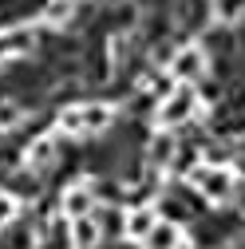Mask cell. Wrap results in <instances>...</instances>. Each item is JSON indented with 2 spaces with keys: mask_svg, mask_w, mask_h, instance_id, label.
I'll return each instance as SVG.
<instances>
[{
  "mask_svg": "<svg viewBox=\"0 0 245 249\" xmlns=\"http://www.w3.org/2000/svg\"><path fill=\"white\" fill-rule=\"evenodd\" d=\"M198 107H202V99H198V91L190 87V83H178L170 95L158 103V127L162 131H174V127H182V123H190L194 115H198Z\"/></svg>",
  "mask_w": 245,
  "mask_h": 249,
  "instance_id": "cell-1",
  "label": "cell"
},
{
  "mask_svg": "<svg viewBox=\"0 0 245 249\" xmlns=\"http://www.w3.org/2000/svg\"><path fill=\"white\" fill-rule=\"evenodd\" d=\"M190 182H194V190L206 198V202H213V206H222V202H229L233 194H237V174L229 170V166H198L194 174H190Z\"/></svg>",
  "mask_w": 245,
  "mask_h": 249,
  "instance_id": "cell-2",
  "label": "cell"
},
{
  "mask_svg": "<svg viewBox=\"0 0 245 249\" xmlns=\"http://www.w3.org/2000/svg\"><path fill=\"white\" fill-rule=\"evenodd\" d=\"M210 71V55L198 48V44H186V48H178L174 55H170V75L178 79V83H198L202 75Z\"/></svg>",
  "mask_w": 245,
  "mask_h": 249,
  "instance_id": "cell-3",
  "label": "cell"
},
{
  "mask_svg": "<svg viewBox=\"0 0 245 249\" xmlns=\"http://www.w3.org/2000/svg\"><path fill=\"white\" fill-rule=\"evenodd\" d=\"M36 48V28L32 24H12V28H0V68L12 64V59L32 55Z\"/></svg>",
  "mask_w": 245,
  "mask_h": 249,
  "instance_id": "cell-4",
  "label": "cell"
},
{
  "mask_svg": "<svg viewBox=\"0 0 245 249\" xmlns=\"http://www.w3.org/2000/svg\"><path fill=\"white\" fill-rule=\"evenodd\" d=\"M59 210L68 213V222L95 213V186H91V182H75V186H68L64 198H59Z\"/></svg>",
  "mask_w": 245,
  "mask_h": 249,
  "instance_id": "cell-5",
  "label": "cell"
},
{
  "mask_svg": "<svg viewBox=\"0 0 245 249\" xmlns=\"http://www.w3.org/2000/svg\"><path fill=\"white\" fill-rule=\"evenodd\" d=\"M155 226H158V210L155 206H135V210L122 213V233L131 241H146Z\"/></svg>",
  "mask_w": 245,
  "mask_h": 249,
  "instance_id": "cell-6",
  "label": "cell"
},
{
  "mask_svg": "<svg viewBox=\"0 0 245 249\" xmlns=\"http://www.w3.org/2000/svg\"><path fill=\"white\" fill-rule=\"evenodd\" d=\"M99 241H103V226H99L95 213L75 217V222H71V245L75 249H99Z\"/></svg>",
  "mask_w": 245,
  "mask_h": 249,
  "instance_id": "cell-7",
  "label": "cell"
},
{
  "mask_svg": "<svg viewBox=\"0 0 245 249\" xmlns=\"http://www.w3.org/2000/svg\"><path fill=\"white\" fill-rule=\"evenodd\" d=\"M79 115H83V135H99V131H107L111 119H115V111H111L107 103H79Z\"/></svg>",
  "mask_w": 245,
  "mask_h": 249,
  "instance_id": "cell-8",
  "label": "cell"
},
{
  "mask_svg": "<svg viewBox=\"0 0 245 249\" xmlns=\"http://www.w3.org/2000/svg\"><path fill=\"white\" fill-rule=\"evenodd\" d=\"M182 245H186V237H182V230L170 226V222H158L150 230V237L142 241V249H182Z\"/></svg>",
  "mask_w": 245,
  "mask_h": 249,
  "instance_id": "cell-9",
  "label": "cell"
},
{
  "mask_svg": "<svg viewBox=\"0 0 245 249\" xmlns=\"http://www.w3.org/2000/svg\"><path fill=\"white\" fill-rule=\"evenodd\" d=\"M79 4H83V0H48V8H44V20H48L52 28H64V24H71V20H75Z\"/></svg>",
  "mask_w": 245,
  "mask_h": 249,
  "instance_id": "cell-10",
  "label": "cell"
},
{
  "mask_svg": "<svg viewBox=\"0 0 245 249\" xmlns=\"http://www.w3.org/2000/svg\"><path fill=\"white\" fill-rule=\"evenodd\" d=\"M174 150H178V146H174V135H170V131H158L155 139H150V150H146V154H150V162H155V166H170V162L178 159Z\"/></svg>",
  "mask_w": 245,
  "mask_h": 249,
  "instance_id": "cell-11",
  "label": "cell"
},
{
  "mask_svg": "<svg viewBox=\"0 0 245 249\" xmlns=\"http://www.w3.org/2000/svg\"><path fill=\"white\" fill-rule=\"evenodd\" d=\"M24 162L32 166V170H48V166L55 162V139H36L32 146H28Z\"/></svg>",
  "mask_w": 245,
  "mask_h": 249,
  "instance_id": "cell-12",
  "label": "cell"
},
{
  "mask_svg": "<svg viewBox=\"0 0 245 249\" xmlns=\"http://www.w3.org/2000/svg\"><path fill=\"white\" fill-rule=\"evenodd\" d=\"M210 4H213V16H218L222 24L245 20V0H210Z\"/></svg>",
  "mask_w": 245,
  "mask_h": 249,
  "instance_id": "cell-13",
  "label": "cell"
},
{
  "mask_svg": "<svg viewBox=\"0 0 245 249\" xmlns=\"http://www.w3.org/2000/svg\"><path fill=\"white\" fill-rule=\"evenodd\" d=\"M59 131H64V135H83V115H79V107H68L64 115H59Z\"/></svg>",
  "mask_w": 245,
  "mask_h": 249,
  "instance_id": "cell-14",
  "label": "cell"
},
{
  "mask_svg": "<svg viewBox=\"0 0 245 249\" xmlns=\"http://www.w3.org/2000/svg\"><path fill=\"white\" fill-rule=\"evenodd\" d=\"M12 217H16V198L0 190V230H4V226L12 222Z\"/></svg>",
  "mask_w": 245,
  "mask_h": 249,
  "instance_id": "cell-15",
  "label": "cell"
}]
</instances>
